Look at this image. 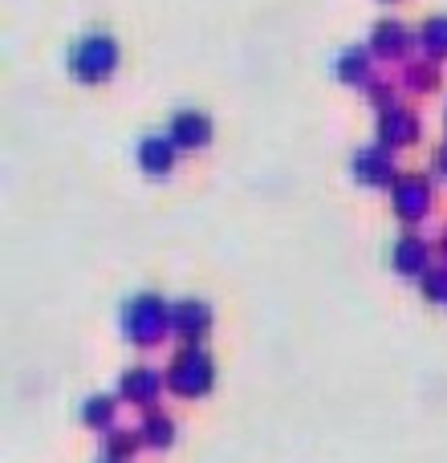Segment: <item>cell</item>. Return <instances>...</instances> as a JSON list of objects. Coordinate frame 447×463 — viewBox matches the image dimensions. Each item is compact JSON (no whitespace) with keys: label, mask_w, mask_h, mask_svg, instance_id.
<instances>
[{"label":"cell","mask_w":447,"mask_h":463,"mask_svg":"<svg viewBox=\"0 0 447 463\" xmlns=\"http://www.w3.org/2000/svg\"><path fill=\"white\" fill-rule=\"evenodd\" d=\"M122 65V45L106 29H90L65 49V73L78 86H106Z\"/></svg>","instance_id":"cell-1"},{"label":"cell","mask_w":447,"mask_h":463,"mask_svg":"<svg viewBox=\"0 0 447 463\" xmlns=\"http://www.w3.org/2000/svg\"><path fill=\"white\" fill-rule=\"evenodd\" d=\"M122 337L138 350H155L163 345V337L171 334V301H163L159 293H135L122 301Z\"/></svg>","instance_id":"cell-2"},{"label":"cell","mask_w":447,"mask_h":463,"mask_svg":"<svg viewBox=\"0 0 447 463\" xmlns=\"http://www.w3.org/2000/svg\"><path fill=\"white\" fill-rule=\"evenodd\" d=\"M163 378H167V391L179 399H204L216 386V362L204 345H179Z\"/></svg>","instance_id":"cell-3"},{"label":"cell","mask_w":447,"mask_h":463,"mask_svg":"<svg viewBox=\"0 0 447 463\" xmlns=\"http://www.w3.org/2000/svg\"><path fill=\"white\" fill-rule=\"evenodd\" d=\"M432 208H435L432 175H423V171H403V175L395 179V187H391L395 220H399V224H407V228H415V224H423V220L432 216Z\"/></svg>","instance_id":"cell-4"},{"label":"cell","mask_w":447,"mask_h":463,"mask_svg":"<svg viewBox=\"0 0 447 463\" xmlns=\"http://www.w3.org/2000/svg\"><path fill=\"white\" fill-rule=\"evenodd\" d=\"M399 163H395V151H386V146H362V151L350 155V179L358 187H366V192H391L395 179H399Z\"/></svg>","instance_id":"cell-5"},{"label":"cell","mask_w":447,"mask_h":463,"mask_svg":"<svg viewBox=\"0 0 447 463\" xmlns=\"http://www.w3.org/2000/svg\"><path fill=\"white\" fill-rule=\"evenodd\" d=\"M167 135L179 151L195 155V151H208L212 138H216V127H212V114L200 110V106H179L176 114L167 118Z\"/></svg>","instance_id":"cell-6"},{"label":"cell","mask_w":447,"mask_h":463,"mask_svg":"<svg viewBox=\"0 0 447 463\" xmlns=\"http://www.w3.org/2000/svg\"><path fill=\"white\" fill-rule=\"evenodd\" d=\"M176 163H179V146L171 143V135L151 130V135H143L135 143V167L143 171L147 179H155V184L176 175Z\"/></svg>","instance_id":"cell-7"},{"label":"cell","mask_w":447,"mask_h":463,"mask_svg":"<svg viewBox=\"0 0 447 463\" xmlns=\"http://www.w3.org/2000/svg\"><path fill=\"white\" fill-rule=\"evenodd\" d=\"M419 135H423V127H419V114L411 110V106H386V110H378V146H386V151H403V146H415Z\"/></svg>","instance_id":"cell-8"},{"label":"cell","mask_w":447,"mask_h":463,"mask_svg":"<svg viewBox=\"0 0 447 463\" xmlns=\"http://www.w3.org/2000/svg\"><path fill=\"white\" fill-rule=\"evenodd\" d=\"M212 305L200 301V297H184V301L171 305V334L184 345H200L204 337L212 334Z\"/></svg>","instance_id":"cell-9"},{"label":"cell","mask_w":447,"mask_h":463,"mask_svg":"<svg viewBox=\"0 0 447 463\" xmlns=\"http://www.w3.org/2000/svg\"><path fill=\"white\" fill-rule=\"evenodd\" d=\"M163 386H167V378H163L155 366H130L127 374L119 378V399L130 402V407L155 411V402H159Z\"/></svg>","instance_id":"cell-10"},{"label":"cell","mask_w":447,"mask_h":463,"mask_svg":"<svg viewBox=\"0 0 447 463\" xmlns=\"http://www.w3.org/2000/svg\"><path fill=\"white\" fill-rule=\"evenodd\" d=\"M391 269L399 272V277H411L419 280L427 269H432V244H427L419 232H403L399 240L391 244Z\"/></svg>","instance_id":"cell-11"},{"label":"cell","mask_w":447,"mask_h":463,"mask_svg":"<svg viewBox=\"0 0 447 463\" xmlns=\"http://www.w3.org/2000/svg\"><path fill=\"white\" fill-rule=\"evenodd\" d=\"M329 73H334V81H342L350 90H366L370 78H375V53H370V45H346L334 57Z\"/></svg>","instance_id":"cell-12"},{"label":"cell","mask_w":447,"mask_h":463,"mask_svg":"<svg viewBox=\"0 0 447 463\" xmlns=\"http://www.w3.org/2000/svg\"><path fill=\"white\" fill-rule=\"evenodd\" d=\"M366 45L378 61H403V57L411 53V45H415V37H411V29L403 21H378L375 29H370Z\"/></svg>","instance_id":"cell-13"},{"label":"cell","mask_w":447,"mask_h":463,"mask_svg":"<svg viewBox=\"0 0 447 463\" xmlns=\"http://www.w3.org/2000/svg\"><path fill=\"white\" fill-rule=\"evenodd\" d=\"M415 45L423 49L427 61H447V16H443V13L427 16V21L419 24Z\"/></svg>","instance_id":"cell-14"},{"label":"cell","mask_w":447,"mask_h":463,"mask_svg":"<svg viewBox=\"0 0 447 463\" xmlns=\"http://www.w3.org/2000/svg\"><path fill=\"white\" fill-rule=\"evenodd\" d=\"M138 435H143V448H171L176 443V419L167 415V411H147L143 423H138Z\"/></svg>","instance_id":"cell-15"},{"label":"cell","mask_w":447,"mask_h":463,"mask_svg":"<svg viewBox=\"0 0 447 463\" xmlns=\"http://www.w3.org/2000/svg\"><path fill=\"white\" fill-rule=\"evenodd\" d=\"M81 423L90 427V431H114V423H119V399H110V394H94V399L81 402Z\"/></svg>","instance_id":"cell-16"},{"label":"cell","mask_w":447,"mask_h":463,"mask_svg":"<svg viewBox=\"0 0 447 463\" xmlns=\"http://www.w3.org/2000/svg\"><path fill=\"white\" fill-rule=\"evenodd\" d=\"M138 448H143V435L135 431H122V427H114V431H106V463H130L138 456Z\"/></svg>","instance_id":"cell-17"},{"label":"cell","mask_w":447,"mask_h":463,"mask_svg":"<svg viewBox=\"0 0 447 463\" xmlns=\"http://www.w3.org/2000/svg\"><path fill=\"white\" fill-rule=\"evenodd\" d=\"M403 81H407L411 90H419V94H432V90H440V61H407V73H403Z\"/></svg>","instance_id":"cell-18"},{"label":"cell","mask_w":447,"mask_h":463,"mask_svg":"<svg viewBox=\"0 0 447 463\" xmlns=\"http://www.w3.org/2000/svg\"><path fill=\"white\" fill-rule=\"evenodd\" d=\"M419 293H423L427 305H447V264H432V269L419 277Z\"/></svg>","instance_id":"cell-19"},{"label":"cell","mask_w":447,"mask_h":463,"mask_svg":"<svg viewBox=\"0 0 447 463\" xmlns=\"http://www.w3.org/2000/svg\"><path fill=\"white\" fill-rule=\"evenodd\" d=\"M370 102H375V110L395 106V86H386V81H370Z\"/></svg>","instance_id":"cell-20"},{"label":"cell","mask_w":447,"mask_h":463,"mask_svg":"<svg viewBox=\"0 0 447 463\" xmlns=\"http://www.w3.org/2000/svg\"><path fill=\"white\" fill-rule=\"evenodd\" d=\"M435 175H440L443 184H447V143L440 146V151H435Z\"/></svg>","instance_id":"cell-21"},{"label":"cell","mask_w":447,"mask_h":463,"mask_svg":"<svg viewBox=\"0 0 447 463\" xmlns=\"http://www.w3.org/2000/svg\"><path fill=\"white\" fill-rule=\"evenodd\" d=\"M440 256H443V264H447V228L440 232Z\"/></svg>","instance_id":"cell-22"},{"label":"cell","mask_w":447,"mask_h":463,"mask_svg":"<svg viewBox=\"0 0 447 463\" xmlns=\"http://www.w3.org/2000/svg\"><path fill=\"white\" fill-rule=\"evenodd\" d=\"M443 127H447V106H443Z\"/></svg>","instance_id":"cell-23"}]
</instances>
